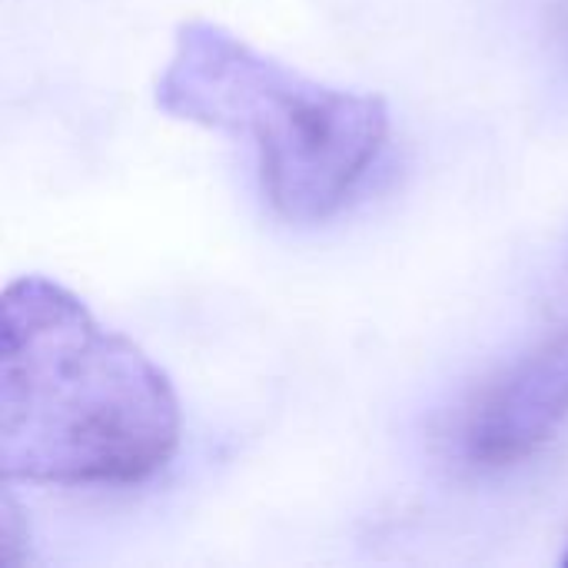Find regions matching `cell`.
I'll return each instance as SVG.
<instances>
[{"instance_id":"obj_2","label":"cell","mask_w":568,"mask_h":568,"mask_svg":"<svg viewBox=\"0 0 568 568\" xmlns=\"http://www.w3.org/2000/svg\"><path fill=\"white\" fill-rule=\"evenodd\" d=\"M153 100L173 120L246 140L266 203L296 226L336 216L389 136L383 97L320 83L203 17L176 27Z\"/></svg>"},{"instance_id":"obj_3","label":"cell","mask_w":568,"mask_h":568,"mask_svg":"<svg viewBox=\"0 0 568 568\" xmlns=\"http://www.w3.org/2000/svg\"><path fill=\"white\" fill-rule=\"evenodd\" d=\"M568 423V329L496 373L463 409L456 449L473 469H509Z\"/></svg>"},{"instance_id":"obj_1","label":"cell","mask_w":568,"mask_h":568,"mask_svg":"<svg viewBox=\"0 0 568 568\" xmlns=\"http://www.w3.org/2000/svg\"><path fill=\"white\" fill-rule=\"evenodd\" d=\"M183 413L170 376L50 276L27 273L0 303L3 483L116 489L163 473Z\"/></svg>"},{"instance_id":"obj_4","label":"cell","mask_w":568,"mask_h":568,"mask_svg":"<svg viewBox=\"0 0 568 568\" xmlns=\"http://www.w3.org/2000/svg\"><path fill=\"white\" fill-rule=\"evenodd\" d=\"M562 566H568V552H566V556H562Z\"/></svg>"}]
</instances>
